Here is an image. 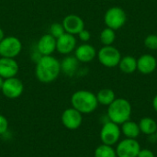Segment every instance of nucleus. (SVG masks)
Listing matches in <instances>:
<instances>
[{
  "label": "nucleus",
  "mask_w": 157,
  "mask_h": 157,
  "mask_svg": "<svg viewBox=\"0 0 157 157\" xmlns=\"http://www.w3.org/2000/svg\"><path fill=\"white\" fill-rule=\"evenodd\" d=\"M99 63L108 68H113L119 65V63L121 59V54L120 51L112 46H103L97 53Z\"/></svg>",
  "instance_id": "nucleus-5"
},
{
  "label": "nucleus",
  "mask_w": 157,
  "mask_h": 157,
  "mask_svg": "<svg viewBox=\"0 0 157 157\" xmlns=\"http://www.w3.org/2000/svg\"><path fill=\"white\" fill-rule=\"evenodd\" d=\"M49 33L52 36H53L55 39H58L60 36H62L63 33H65V30H64L62 23L55 22V23L52 24V26L50 27V32Z\"/></svg>",
  "instance_id": "nucleus-24"
},
{
  "label": "nucleus",
  "mask_w": 157,
  "mask_h": 157,
  "mask_svg": "<svg viewBox=\"0 0 157 157\" xmlns=\"http://www.w3.org/2000/svg\"><path fill=\"white\" fill-rule=\"evenodd\" d=\"M94 156L95 157H117L116 155V150L110 146V145H107V144H101L99 146H98L95 150L94 153Z\"/></svg>",
  "instance_id": "nucleus-23"
},
{
  "label": "nucleus",
  "mask_w": 157,
  "mask_h": 157,
  "mask_svg": "<svg viewBox=\"0 0 157 157\" xmlns=\"http://www.w3.org/2000/svg\"><path fill=\"white\" fill-rule=\"evenodd\" d=\"M3 95L10 99L19 98L24 91V85L17 77H11L4 80V84L1 89Z\"/></svg>",
  "instance_id": "nucleus-9"
},
{
  "label": "nucleus",
  "mask_w": 157,
  "mask_h": 157,
  "mask_svg": "<svg viewBox=\"0 0 157 157\" xmlns=\"http://www.w3.org/2000/svg\"><path fill=\"white\" fill-rule=\"evenodd\" d=\"M72 108L75 109L82 114H90L94 112L98 102L97 96L88 90H77L71 97Z\"/></svg>",
  "instance_id": "nucleus-2"
},
{
  "label": "nucleus",
  "mask_w": 157,
  "mask_h": 157,
  "mask_svg": "<svg viewBox=\"0 0 157 157\" xmlns=\"http://www.w3.org/2000/svg\"><path fill=\"white\" fill-rule=\"evenodd\" d=\"M120 70L124 74H132L137 70V60L131 55L121 57L119 63Z\"/></svg>",
  "instance_id": "nucleus-19"
},
{
  "label": "nucleus",
  "mask_w": 157,
  "mask_h": 157,
  "mask_svg": "<svg viewBox=\"0 0 157 157\" xmlns=\"http://www.w3.org/2000/svg\"><path fill=\"white\" fill-rule=\"evenodd\" d=\"M77 35H78L79 40H82L83 42H87V41L90 40V38H91L90 32H89L87 29H84L83 30H81Z\"/></svg>",
  "instance_id": "nucleus-27"
},
{
  "label": "nucleus",
  "mask_w": 157,
  "mask_h": 157,
  "mask_svg": "<svg viewBox=\"0 0 157 157\" xmlns=\"http://www.w3.org/2000/svg\"><path fill=\"white\" fill-rule=\"evenodd\" d=\"M6 36H5V33H4V30L0 28V41L5 38Z\"/></svg>",
  "instance_id": "nucleus-31"
},
{
  "label": "nucleus",
  "mask_w": 157,
  "mask_h": 157,
  "mask_svg": "<svg viewBox=\"0 0 157 157\" xmlns=\"http://www.w3.org/2000/svg\"><path fill=\"white\" fill-rule=\"evenodd\" d=\"M99 39L101 43L104 46H109V45H112V43L115 41L116 40V33L115 30L109 28H105L99 35Z\"/></svg>",
  "instance_id": "nucleus-22"
},
{
  "label": "nucleus",
  "mask_w": 157,
  "mask_h": 157,
  "mask_svg": "<svg viewBox=\"0 0 157 157\" xmlns=\"http://www.w3.org/2000/svg\"><path fill=\"white\" fill-rule=\"evenodd\" d=\"M19 70V66L15 58L0 57V76L4 79L15 77Z\"/></svg>",
  "instance_id": "nucleus-13"
},
{
  "label": "nucleus",
  "mask_w": 157,
  "mask_h": 157,
  "mask_svg": "<svg viewBox=\"0 0 157 157\" xmlns=\"http://www.w3.org/2000/svg\"><path fill=\"white\" fill-rule=\"evenodd\" d=\"M137 157H155V154L149 149H141Z\"/></svg>",
  "instance_id": "nucleus-28"
},
{
  "label": "nucleus",
  "mask_w": 157,
  "mask_h": 157,
  "mask_svg": "<svg viewBox=\"0 0 157 157\" xmlns=\"http://www.w3.org/2000/svg\"><path fill=\"white\" fill-rule=\"evenodd\" d=\"M132 105L129 100L125 98H116L109 106H108V118L109 121L121 125L129 121L132 116Z\"/></svg>",
  "instance_id": "nucleus-3"
},
{
  "label": "nucleus",
  "mask_w": 157,
  "mask_h": 157,
  "mask_svg": "<svg viewBox=\"0 0 157 157\" xmlns=\"http://www.w3.org/2000/svg\"><path fill=\"white\" fill-rule=\"evenodd\" d=\"M144 45L149 50H157V35L150 34L144 39Z\"/></svg>",
  "instance_id": "nucleus-25"
},
{
  "label": "nucleus",
  "mask_w": 157,
  "mask_h": 157,
  "mask_svg": "<svg viewBox=\"0 0 157 157\" xmlns=\"http://www.w3.org/2000/svg\"><path fill=\"white\" fill-rule=\"evenodd\" d=\"M96 96L98 104H101L103 106H109L116 99L115 93L110 88H103L99 90Z\"/></svg>",
  "instance_id": "nucleus-21"
},
{
  "label": "nucleus",
  "mask_w": 157,
  "mask_h": 157,
  "mask_svg": "<svg viewBox=\"0 0 157 157\" xmlns=\"http://www.w3.org/2000/svg\"><path fill=\"white\" fill-rule=\"evenodd\" d=\"M76 39L75 35L69 33H63L58 39H56V50L64 55H69L76 48Z\"/></svg>",
  "instance_id": "nucleus-12"
},
{
  "label": "nucleus",
  "mask_w": 157,
  "mask_h": 157,
  "mask_svg": "<svg viewBox=\"0 0 157 157\" xmlns=\"http://www.w3.org/2000/svg\"><path fill=\"white\" fill-rule=\"evenodd\" d=\"M98 52L91 44L84 42L75 50V56L80 63H90L97 56Z\"/></svg>",
  "instance_id": "nucleus-15"
},
{
  "label": "nucleus",
  "mask_w": 157,
  "mask_h": 157,
  "mask_svg": "<svg viewBox=\"0 0 157 157\" xmlns=\"http://www.w3.org/2000/svg\"><path fill=\"white\" fill-rule=\"evenodd\" d=\"M21 51L22 42L15 36L5 37L0 41V57L16 58Z\"/></svg>",
  "instance_id": "nucleus-7"
},
{
  "label": "nucleus",
  "mask_w": 157,
  "mask_h": 157,
  "mask_svg": "<svg viewBox=\"0 0 157 157\" xmlns=\"http://www.w3.org/2000/svg\"><path fill=\"white\" fill-rule=\"evenodd\" d=\"M121 131L118 124L108 121H106L100 130V140L103 144L113 146L120 142Z\"/></svg>",
  "instance_id": "nucleus-6"
},
{
  "label": "nucleus",
  "mask_w": 157,
  "mask_h": 157,
  "mask_svg": "<svg viewBox=\"0 0 157 157\" xmlns=\"http://www.w3.org/2000/svg\"><path fill=\"white\" fill-rule=\"evenodd\" d=\"M7 129H8V121L5 116L0 114V135L6 133Z\"/></svg>",
  "instance_id": "nucleus-26"
},
{
  "label": "nucleus",
  "mask_w": 157,
  "mask_h": 157,
  "mask_svg": "<svg viewBox=\"0 0 157 157\" xmlns=\"http://www.w3.org/2000/svg\"><path fill=\"white\" fill-rule=\"evenodd\" d=\"M155 138H156V141H157V131H156V132H155Z\"/></svg>",
  "instance_id": "nucleus-33"
},
{
  "label": "nucleus",
  "mask_w": 157,
  "mask_h": 157,
  "mask_svg": "<svg viewBox=\"0 0 157 157\" xmlns=\"http://www.w3.org/2000/svg\"><path fill=\"white\" fill-rule=\"evenodd\" d=\"M41 57H42V55H41L37 50H36V51L33 52V54H32V60H33L36 63L40 61V59Z\"/></svg>",
  "instance_id": "nucleus-29"
},
{
  "label": "nucleus",
  "mask_w": 157,
  "mask_h": 157,
  "mask_svg": "<svg viewBox=\"0 0 157 157\" xmlns=\"http://www.w3.org/2000/svg\"><path fill=\"white\" fill-rule=\"evenodd\" d=\"M139 128L142 133L146 135H154L157 131L156 121L149 117L143 118L139 122Z\"/></svg>",
  "instance_id": "nucleus-20"
},
{
  "label": "nucleus",
  "mask_w": 157,
  "mask_h": 157,
  "mask_svg": "<svg viewBox=\"0 0 157 157\" xmlns=\"http://www.w3.org/2000/svg\"><path fill=\"white\" fill-rule=\"evenodd\" d=\"M61 74V63L53 56H42L36 63L35 75L40 83L50 84Z\"/></svg>",
  "instance_id": "nucleus-1"
},
{
  "label": "nucleus",
  "mask_w": 157,
  "mask_h": 157,
  "mask_svg": "<svg viewBox=\"0 0 157 157\" xmlns=\"http://www.w3.org/2000/svg\"><path fill=\"white\" fill-rule=\"evenodd\" d=\"M127 21L125 11L120 6H112L109 8L104 15V22L106 26L114 30L122 28Z\"/></svg>",
  "instance_id": "nucleus-4"
},
{
  "label": "nucleus",
  "mask_w": 157,
  "mask_h": 157,
  "mask_svg": "<svg viewBox=\"0 0 157 157\" xmlns=\"http://www.w3.org/2000/svg\"><path fill=\"white\" fill-rule=\"evenodd\" d=\"M37 51L42 56L52 55L56 51V39L50 33L42 35L37 42Z\"/></svg>",
  "instance_id": "nucleus-14"
},
{
  "label": "nucleus",
  "mask_w": 157,
  "mask_h": 157,
  "mask_svg": "<svg viewBox=\"0 0 157 157\" xmlns=\"http://www.w3.org/2000/svg\"><path fill=\"white\" fill-rule=\"evenodd\" d=\"M157 60L152 54H143L137 59V70L143 75H150L155 71Z\"/></svg>",
  "instance_id": "nucleus-16"
},
{
  "label": "nucleus",
  "mask_w": 157,
  "mask_h": 157,
  "mask_svg": "<svg viewBox=\"0 0 157 157\" xmlns=\"http://www.w3.org/2000/svg\"><path fill=\"white\" fill-rule=\"evenodd\" d=\"M121 133L125 136V138L129 139H136L139 137L141 131L139 128V124L129 120L121 124Z\"/></svg>",
  "instance_id": "nucleus-18"
},
{
  "label": "nucleus",
  "mask_w": 157,
  "mask_h": 157,
  "mask_svg": "<svg viewBox=\"0 0 157 157\" xmlns=\"http://www.w3.org/2000/svg\"><path fill=\"white\" fill-rule=\"evenodd\" d=\"M153 108L157 112V95H155V97L153 99Z\"/></svg>",
  "instance_id": "nucleus-30"
},
{
  "label": "nucleus",
  "mask_w": 157,
  "mask_h": 157,
  "mask_svg": "<svg viewBox=\"0 0 157 157\" xmlns=\"http://www.w3.org/2000/svg\"><path fill=\"white\" fill-rule=\"evenodd\" d=\"M82 121L83 114L74 108L66 109L62 114V123L70 131L77 130L81 126Z\"/></svg>",
  "instance_id": "nucleus-10"
},
{
  "label": "nucleus",
  "mask_w": 157,
  "mask_h": 157,
  "mask_svg": "<svg viewBox=\"0 0 157 157\" xmlns=\"http://www.w3.org/2000/svg\"><path fill=\"white\" fill-rule=\"evenodd\" d=\"M141 149V145L136 139L125 138L118 143L115 150L117 157H137Z\"/></svg>",
  "instance_id": "nucleus-8"
},
{
  "label": "nucleus",
  "mask_w": 157,
  "mask_h": 157,
  "mask_svg": "<svg viewBox=\"0 0 157 157\" xmlns=\"http://www.w3.org/2000/svg\"><path fill=\"white\" fill-rule=\"evenodd\" d=\"M62 24L65 32L72 35H77L85 29V22L83 18L75 14H69L64 17Z\"/></svg>",
  "instance_id": "nucleus-11"
},
{
  "label": "nucleus",
  "mask_w": 157,
  "mask_h": 157,
  "mask_svg": "<svg viewBox=\"0 0 157 157\" xmlns=\"http://www.w3.org/2000/svg\"><path fill=\"white\" fill-rule=\"evenodd\" d=\"M79 61L73 55H66L61 62V72L67 76H73L77 72Z\"/></svg>",
  "instance_id": "nucleus-17"
},
{
  "label": "nucleus",
  "mask_w": 157,
  "mask_h": 157,
  "mask_svg": "<svg viewBox=\"0 0 157 157\" xmlns=\"http://www.w3.org/2000/svg\"><path fill=\"white\" fill-rule=\"evenodd\" d=\"M4 78H2L1 76H0V90L2 89V86H3V84H4Z\"/></svg>",
  "instance_id": "nucleus-32"
}]
</instances>
